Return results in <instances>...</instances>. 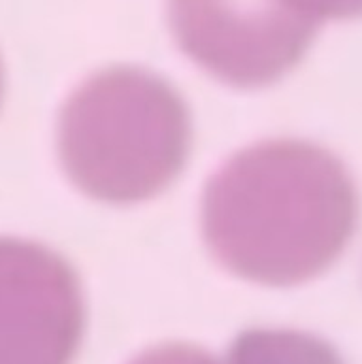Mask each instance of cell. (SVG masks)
<instances>
[{"label": "cell", "mask_w": 362, "mask_h": 364, "mask_svg": "<svg viewBox=\"0 0 362 364\" xmlns=\"http://www.w3.org/2000/svg\"><path fill=\"white\" fill-rule=\"evenodd\" d=\"M0 98H2V62H0Z\"/></svg>", "instance_id": "obj_8"}, {"label": "cell", "mask_w": 362, "mask_h": 364, "mask_svg": "<svg viewBox=\"0 0 362 364\" xmlns=\"http://www.w3.org/2000/svg\"><path fill=\"white\" fill-rule=\"evenodd\" d=\"M169 15L181 49L237 87L284 77L324 21L303 0H169Z\"/></svg>", "instance_id": "obj_3"}, {"label": "cell", "mask_w": 362, "mask_h": 364, "mask_svg": "<svg viewBox=\"0 0 362 364\" xmlns=\"http://www.w3.org/2000/svg\"><path fill=\"white\" fill-rule=\"evenodd\" d=\"M322 19L326 17H358L362 15V0H303Z\"/></svg>", "instance_id": "obj_7"}, {"label": "cell", "mask_w": 362, "mask_h": 364, "mask_svg": "<svg viewBox=\"0 0 362 364\" xmlns=\"http://www.w3.org/2000/svg\"><path fill=\"white\" fill-rule=\"evenodd\" d=\"M130 364H222L215 360L211 354L186 346V343H169V346H160L154 348L145 354H141L139 358H134Z\"/></svg>", "instance_id": "obj_6"}, {"label": "cell", "mask_w": 362, "mask_h": 364, "mask_svg": "<svg viewBox=\"0 0 362 364\" xmlns=\"http://www.w3.org/2000/svg\"><path fill=\"white\" fill-rule=\"evenodd\" d=\"M348 168L305 141H267L230 158L203 194V235L235 275L297 286L339 260L358 226Z\"/></svg>", "instance_id": "obj_1"}, {"label": "cell", "mask_w": 362, "mask_h": 364, "mask_svg": "<svg viewBox=\"0 0 362 364\" xmlns=\"http://www.w3.org/2000/svg\"><path fill=\"white\" fill-rule=\"evenodd\" d=\"M58 149L68 179L105 203L160 194L190 151V113L158 75L115 66L81 83L60 113Z\"/></svg>", "instance_id": "obj_2"}, {"label": "cell", "mask_w": 362, "mask_h": 364, "mask_svg": "<svg viewBox=\"0 0 362 364\" xmlns=\"http://www.w3.org/2000/svg\"><path fill=\"white\" fill-rule=\"evenodd\" d=\"M230 364H346L335 348L299 331H247L230 348Z\"/></svg>", "instance_id": "obj_5"}, {"label": "cell", "mask_w": 362, "mask_h": 364, "mask_svg": "<svg viewBox=\"0 0 362 364\" xmlns=\"http://www.w3.org/2000/svg\"><path fill=\"white\" fill-rule=\"evenodd\" d=\"M83 320L68 262L38 243L0 237V364H70Z\"/></svg>", "instance_id": "obj_4"}]
</instances>
